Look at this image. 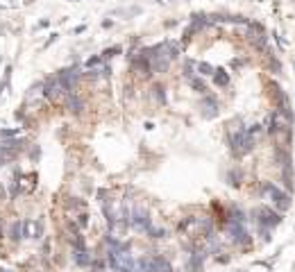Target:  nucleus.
<instances>
[{
    "instance_id": "nucleus-13",
    "label": "nucleus",
    "mask_w": 295,
    "mask_h": 272,
    "mask_svg": "<svg viewBox=\"0 0 295 272\" xmlns=\"http://www.w3.org/2000/svg\"><path fill=\"white\" fill-rule=\"evenodd\" d=\"M198 73H202V75H214L216 68H214L211 64H207V61H198Z\"/></svg>"
},
{
    "instance_id": "nucleus-16",
    "label": "nucleus",
    "mask_w": 295,
    "mask_h": 272,
    "mask_svg": "<svg viewBox=\"0 0 295 272\" xmlns=\"http://www.w3.org/2000/svg\"><path fill=\"white\" fill-rule=\"evenodd\" d=\"M116 53H120V48H112V50H105V53H102V57L107 59V57H114V54Z\"/></svg>"
},
{
    "instance_id": "nucleus-9",
    "label": "nucleus",
    "mask_w": 295,
    "mask_h": 272,
    "mask_svg": "<svg viewBox=\"0 0 295 272\" xmlns=\"http://www.w3.org/2000/svg\"><path fill=\"white\" fill-rule=\"evenodd\" d=\"M202 113L204 118H214L216 113H218V102H216V98H204L202 100Z\"/></svg>"
},
{
    "instance_id": "nucleus-17",
    "label": "nucleus",
    "mask_w": 295,
    "mask_h": 272,
    "mask_svg": "<svg viewBox=\"0 0 295 272\" xmlns=\"http://www.w3.org/2000/svg\"><path fill=\"white\" fill-rule=\"evenodd\" d=\"M2 272H11V270H2Z\"/></svg>"
},
{
    "instance_id": "nucleus-14",
    "label": "nucleus",
    "mask_w": 295,
    "mask_h": 272,
    "mask_svg": "<svg viewBox=\"0 0 295 272\" xmlns=\"http://www.w3.org/2000/svg\"><path fill=\"white\" fill-rule=\"evenodd\" d=\"M191 84H193V89L198 91V93H207V84H204L202 80H198V77H193V80H191Z\"/></svg>"
},
{
    "instance_id": "nucleus-5",
    "label": "nucleus",
    "mask_w": 295,
    "mask_h": 272,
    "mask_svg": "<svg viewBox=\"0 0 295 272\" xmlns=\"http://www.w3.org/2000/svg\"><path fill=\"white\" fill-rule=\"evenodd\" d=\"M139 268L143 272H173L171 263H168L164 256H150V259H143V261H139Z\"/></svg>"
},
{
    "instance_id": "nucleus-7",
    "label": "nucleus",
    "mask_w": 295,
    "mask_h": 272,
    "mask_svg": "<svg viewBox=\"0 0 295 272\" xmlns=\"http://www.w3.org/2000/svg\"><path fill=\"white\" fill-rule=\"evenodd\" d=\"M23 231H25L27 238H41L43 227H41V222H37V220H25V222H23Z\"/></svg>"
},
{
    "instance_id": "nucleus-2",
    "label": "nucleus",
    "mask_w": 295,
    "mask_h": 272,
    "mask_svg": "<svg viewBox=\"0 0 295 272\" xmlns=\"http://www.w3.org/2000/svg\"><path fill=\"white\" fill-rule=\"evenodd\" d=\"M261 195L266 200H270V202H273V207L277 209V211H282V214H284V211H289L291 204H293V202H291L289 193H284L282 188H277L275 184H270V181H263V184H261Z\"/></svg>"
},
{
    "instance_id": "nucleus-8",
    "label": "nucleus",
    "mask_w": 295,
    "mask_h": 272,
    "mask_svg": "<svg viewBox=\"0 0 295 272\" xmlns=\"http://www.w3.org/2000/svg\"><path fill=\"white\" fill-rule=\"evenodd\" d=\"M34 186H37V175H18V188L21 191H25V193H30V191H34Z\"/></svg>"
},
{
    "instance_id": "nucleus-3",
    "label": "nucleus",
    "mask_w": 295,
    "mask_h": 272,
    "mask_svg": "<svg viewBox=\"0 0 295 272\" xmlns=\"http://www.w3.org/2000/svg\"><path fill=\"white\" fill-rule=\"evenodd\" d=\"M254 216H257V222L261 224L263 229H273V227H277L279 222H282V211H275V209L270 207H259L257 211H254Z\"/></svg>"
},
{
    "instance_id": "nucleus-10",
    "label": "nucleus",
    "mask_w": 295,
    "mask_h": 272,
    "mask_svg": "<svg viewBox=\"0 0 295 272\" xmlns=\"http://www.w3.org/2000/svg\"><path fill=\"white\" fill-rule=\"evenodd\" d=\"M66 107H68V111H73V113H80L84 105H82L80 96H75V93H68V98H66Z\"/></svg>"
},
{
    "instance_id": "nucleus-4",
    "label": "nucleus",
    "mask_w": 295,
    "mask_h": 272,
    "mask_svg": "<svg viewBox=\"0 0 295 272\" xmlns=\"http://www.w3.org/2000/svg\"><path fill=\"white\" fill-rule=\"evenodd\" d=\"M68 93H73V91H70L68 86L64 84V82L59 80V77H53V80L46 84V96H48L53 102L66 100V98H68Z\"/></svg>"
},
{
    "instance_id": "nucleus-6",
    "label": "nucleus",
    "mask_w": 295,
    "mask_h": 272,
    "mask_svg": "<svg viewBox=\"0 0 295 272\" xmlns=\"http://www.w3.org/2000/svg\"><path fill=\"white\" fill-rule=\"evenodd\" d=\"M129 222L134 224L139 231H145V229H150V220H148V214H145L143 209H136L134 216L129 218Z\"/></svg>"
},
{
    "instance_id": "nucleus-11",
    "label": "nucleus",
    "mask_w": 295,
    "mask_h": 272,
    "mask_svg": "<svg viewBox=\"0 0 295 272\" xmlns=\"http://www.w3.org/2000/svg\"><path fill=\"white\" fill-rule=\"evenodd\" d=\"M214 82L218 86H227V84H230V75H227V70H223V68L216 70V73H214Z\"/></svg>"
},
{
    "instance_id": "nucleus-15",
    "label": "nucleus",
    "mask_w": 295,
    "mask_h": 272,
    "mask_svg": "<svg viewBox=\"0 0 295 272\" xmlns=\"http://www.w3.org/2000/svg\"><path fill=\"white\" fill-rule=\"evenodd\" d=\"M230 184L232 186H238L241 184V172H230Z\"/></svg>"
},
{
    "instance_id": "nucleus-12",
    "label": "nucleus",
    "mask_w": 295,
    "mask_h": 272,
    "mask_svg": "<svg viewBox=\"0 0 295 272\" xmlns=\"http://www.w3.org/2000/svg\"><path fill=\"white\" fill-rule=\"evenodd\" d=\"M9 236L14 240H18V238H23V236H25V231H23V222H11V227H9Z\"/></svg>"
},
{
    "instance_id": "nucleus-1",
    "label": "nucleus",
    "mask_w": 295,
    "mask_h": 272,
    "mask_svg": "<svg viewBox=\"0 0 295 272\" xmlns=\"http://www.w3.org/2000/svg\"><path fill=\"white\" fill-rule=\"evenodd\" d=\"M230 148H232V155H234V157L250 155L252 148H254V136L247 132L245 127L232 129V132H230Z\"/></svg>"
}]
</instances>
